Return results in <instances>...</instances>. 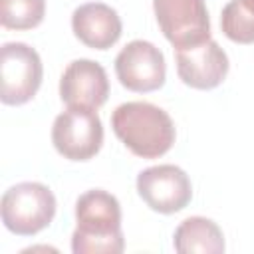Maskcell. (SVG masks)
Segmentation results:
<instances>
[{"label": "cell", "instance_id": "cell-1", "mask_svg": "<svg viewBox=\"0 0 254 254\" xmlns=\"http://www.w3.org/2000/svg\"><path fill=\"white\" fill-rule=\"evenodd\" d=\"M75 230L71 234L73 254H121L125 238L121 230V204L103 190L91 189L75 200Z\"/></svg>", "mask_w": 254, "mask_h": 254}, {"label": "cell", "instance_id": "cell-2", "mask_svg": "<svg viewBox=\"0 0 254 254\" xmlns=\"http://www.w3.org/2000/svg\"><path fill=\"white\" fill-rule=\"evenodd\" d=\"M111 127L117 139L141 159H159L175 145L171 115L149 101H127L115 107Z\"/></svg>", "mask_w": 254, "mask_h": 254}, {"label": "cell", "instance_id": "cell-3", "mask_svg": "<svg viewBox=\"0 0 254 254\" xmlns=\"http://www.w3.org/2000/svg\"><path fill=\"white\" fill-rule=\"evenodd\" d=\"M56 196L54 192L34 181L18 183L10 187L0 200V216L4 226L18 236H34L56 216Z\"/></svg>", "mask_w": 254, "mask_h": 254}, {"label": "cell", "instance_id": "cell-4", "mask_svg": "<svg viewBox=\"0 0 254 254\" xmlns=\"http://www.w3.org/2000/svg\"><path fill=\"white\" fill-rule=\"evenodd\" d=\"M44 65L40 54L24 42L0 48V99L4 105H24L40 89Z\"/></svg>", "mask_w": 254, "mask_h": 254}, {"label": "cell", "instance_id": "cell-5", "mask_svg": "<svg viewBox=\"0 0 254 254\" xmlns=\"http://www.w3.org/2000/svg\"><path fill=\"white\" fill-rule=\"evenodd\" d=\"M52 143L67 161H89L103 145V125L95 109L67 107L52 125Z\"/></svg>", "mask_w": 254, "mask_h": 254}, {"label": "cell", "instance_id": "cell-6", "mask_svg": "<svg viewBox=\"0 0 254 254\" xmlns=\"http://www.w3.org/2000/svg\"><path fill=\"white\" fill-rule=\"evenodd\" d=\"M153 10L163 36L175 50L210 40V20L204 0H153Z\"/></svg>", "mask_w": 254, "mask_h": 254}, {"label": "cell", "instance_id": "cell-7", "mask_svg": "<svg viewBox=\"0 0 254 254\" xmlns=\"http://www.w3.org/2000/svg\"><path fill=\"white\" fill-rule=\"evenodd\" d=\"M137 192L151 210L175 214L190 202L192 185L181 167L155 165L137 175Z\"/></svg>", "mask_w": 254, "mask_h": 254}, {"label": "cell", "instance_id": "cell-8", "mask_svg": "<svg viewBox=\"0 0 254 254\" xmlns=\"http://www.w3.org/2000/svg\"><path fill=\"white\" fill-rule=\"evenodd\" d=\"M115 73L123 87L137 93L161 89L167 79V64L163 52L147 42H129L115 58Z\"/></svg>", "mask_w": 254, "mask_h": 254}, {"label": "cell", "instance_id": "cell-9", "mask_svg": "<svg viewBox=\"0 0 254 254\" xmlns=\"http://www.w3.org/2000/svg\"><path fill=\"white\" fill-rule=\"evenodd\" d=\"M60 97L67 107L99 109L109 97L107 71L93 60H73L62 73Z\"/></svg>", "mask_w": 254, "mask_h": 254}, {"label": "cell", "instance_id": "cell-10", "mask_svg": "<svg viewBox=\"0 0 254 254\" xmlns=\"http://www.w3.org/2000/svg\"><path fill=\"white\" fill-rule=\"evenodd\" d=\"M177 52V73L192 89H214L228 75V56L210 38L198 46Z\"/></svg>", "mask_w": 254, "mask_h": 254}, {"label": "cell", "instance_id": "cell-11", "mask_svg": "<svg viewBox=\"0 0 254 254\" xmlns=\"http://www.w3.org/2000/svg\"><path fill=\"white\" fill-rule=\"evenodd\" d=\"M71 30L75 38L93 50H109L121 38L123 24L115 8L103 2H87L73 10Z\"/></svg>", "mask_w": 254, "mask_h": 254}, {"label": "cell", "instance_id": "cell-12", "mask_svg": "<svg viewBox=\"0 0 254 254\" xmlns=\"http://www.w3.org/2000/svg\"><path fill=\"white\" fill-rule=\"evenodd\" d=\"M173 246L179 254H222L226 248L220 226L206 216L185 218L173 234Z\"/></svg>", "mask_w": 254, "mask_h": 254}, {"label": "cell", "instance_id": "cell-13", "mask_svg": "<svg viewBox=\"0 0 254 254\" xmlns=\"http://www.w3.org/2000/svg\"><path fill=\"white\" fill-rule=\"evenodd\" d=\"M46 16V0H0V22L6 30H32Z\"/></svg>", "mask_w": 254, "mask_h": 254}, {"label": "cell", "instance_id": "cell-14", "mask_svg": "<svg viewBox=\"0 0 254 254\" xmlns=\"http://www.w3.org/2000/svg\"><path fill=\"white\" fill-rule=\"evenodd\" d=\"M222 34L236 44H254V12L240 0H230L220 14Z\"/></svg>", "mask_w": 254, "mask_h": 254}, {"label": "cell", "instance_id": "cell-15", "mask_svg": "<svg viewBox=\"0 0 254 254\" xmlns=\"http://www.w3.org/2000/svg\"><path fill=\"white\" fill-rule=\"evenodd\" d=\"M240 2H242L246 8H250V10L254 12V0H240Z\"/></svg>", "mask_w": 254, "mask_h": 254}]
</instances>
